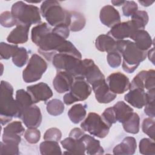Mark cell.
<instances>
[{
	"label": "cell",
	"mask_w": 155,
	"mask_h": 155,
	"mask_svg": "<svg viewBox=\"0 0 155 155\" xmlns=\"http://www.w3.org/2000/svg\"><path fill=\"white\" fill-rule=\"evenodd\" d=\"M47 64L45 60L37 54H33L22 72V78L25 82L31 83L39 81L45 72Z\"/></svg>",
	"instance_id": "8"
},
{
	"label": "cell",
	"mask_w": 155,
	"mask_h": 155,
	"mask_svg": "<svg viewBox=\"0 0 155 155\" xmlns=\"http://www.w3.org/2000/svg\"><path fill=\"white\" fill-rule=\"evenodd\" d=\"M95 46L99 51L108 53L116 50L117 41L108 34H102L96 39Z\"/></svg>",
	"instance_id": "25"
},
{
	"label": "cell",
	"mask_w": 155,
	"mask_h": 155,
	"mask_svg": "<svg viewBox=\"0 0 155 155\" xmlns=\"http://www.w3.org/2000/svg\"><path fill=\"white\" fill-rule=\"evenodd\" d=\"M80 139L84 143L86 154L90 155L104 154V150L101 147L100 142L93 136L84 134Z\"/></svg>",
	"instance_id": "26"
},
{
	"label": "cell",
	"mask_w": 155,
	"mask_h": 155,
	"mask_svg": "<svg viewBox=\"0 0 155 155\" xmlns=\"http://www.w3.org/2000/svg\"><path fill=\"white\" fill-rule=\"evenodd\" d=\"M130 38L134 41V42L139 50L144 51H147L153 44L151 36L145 30L134 31L131 35Z\"/></svg>",
	"instance_id": "20"
},
{
	"label": "cell",
	"mask_w": 155,
	"mask_h": 155,
	"mask_svg": "<svg viewBox=\"0 0 155 155\" xmlns=\"http://www.w3.org/2000/svg\"><path fill=\"white\" fill-rule=\"evenodd\" d=\"M11 13L16 21V25H25L30 27L32 24L41 23L40 9L35 5L18 1L13 4Z\"/></svg>",
	"instance_id": "5"
},
{
	"label": "cell",
	"mask_w": 155,
	"mask_h": 155,
	"mask_svg": "<svg viewBox=\"0 0 155 155\" xmlns=\"http://www.w3.org/2000/svg\"><path fill=\"white\" fill-rule=\"evenodd\" d=\"M63 100H64V104H65L67 105H71L73 103H74L75 102H77V99L72 95V94L69 92L66 93L63 97Z\"/></svg>",
	"instance_id": "49"
},
{
	"label": "cell",
	"mask_w": 155,
	"mask_h": 155,
	"mask_svg": "<svg viewBox=\"0 0 155 155\" xmlns=\"http://www.w3.org/2000/svg\"><path fill=\"white\" fill-rule=\"evenodd\" d=\"M116 49L123 58L122 69L128 73H133L147 56V51L139 50L135 43L130 40L117 41Z\"/></svg>",
	"instance_id": "2"
},
{
	"label": "cell",
	"mask_w": 155,
	"mask_h": 155,
	"mask_svg": "<svg viewBox=\"0 0 155 155\" xmlns=\"http://www.w3.org/2000/svg\"><path fill=\"white\" fill-rule=\"evenodd\" d=\"M70 90V92L78 101H83L88 97L92 89L90 84L85 78L77 77L74 78V81Z\"/></svg>",
	"instance_id": "14"
},
{
	"label": "cell",
	"mask_w": 155,
	"mask_h": 155,
	"mask_svg": "<svg viewBox=\"0 0 155 155\" xmlns=\"http://www.w3.org/2000/svg\"><path fill=\"white\" fill-rule=\"evenodd\" d=\"M139 152L145 155L155 154V143L154 140L149 138H143L139 142Z\"/></svg>",
	"instance_id": "37"
},
{
	"label": "cell",
	"mask_w": 155,
	"mask_h": 155,
	"mask_svg": "<svg viewBox=\"0 0 155 155\" xmlns=\"http://www.w3.org/2000/svg\"><path fill=\"white\" fill-rule=\"evenodd\" d=\"M155 87V71L142 70L137 74L130 83V90L140 88L150 90Z\"/></svg>",
	"instance_id": "9"
},
{
	"label": "cell",
	"mask_w": 155,
	"mask_h": 155,
	"mask_svg": "<svg viewBox=\"0 0 155 155\" xmlns=\"http://www.w3.org/2000/svg\"><path fill=\"white\" fill-rule=\"evenodd\" d=\"M117 121L124 122L133 113V109L124 101H118L113 105Z\"/></svg>",
	"instance_id": "28"
},
{
	"label": "cell",
	"mask_w": 155,
	"mask_h": 155,
	"mask_svg": "<svg viewBox=\"0 0 155 155\" xmlns=\"http://www.w3.org/2000/svg\"><path fill=\"white\" fill-rule=\"evenodd\" d=\"M125 2V1H111V3L113 5L116 6H120L121 5H123Z\"/></svg>",
	"instance_id": "52"
},
{
	"label": "cell",
	"mask_w": 155,
	"mask_h": 155,
	"mask_svg": "<svg viewBox=\"0 0 155 155\" xmlns=\"http://www.w3.org/2000/svg\"><path fill=\"white\" fill-rule=\"evenodd\" d=\"M62 147L65 149L67 152L64 154H85V147L83 142L79 139H76L71 137H67L61 141Z\"/></svg>",
	"instance_id": "23"
},
{
	"label": "cell",
	"mask_w": 155,
	"mask_h": 155,
	"mask_svg": "<svg viewBox=\"0 0 155 155\" xmlns=\"http://www.w3.org/2000/svg\"><path fill=\"white\" fill-rule=\"evenodd\" d=\"M81 127L84 131L99 138H104L110 131V127L104 121L98 114L90 112L86 119L81 124Z\"/></svg>",
	"instance_id": "7"
},
{
	"label": "cell",
	"mask_w": 155,
	"mask_h": 155,
	"mask_svg": "<svg viewBox=\"0 0 155 155\" xmlns=\"http://www.w3.org/2000/svg\"><path fill=\"white\" fill-rule=\"evenodd\" d=\"M154 48L153 47L151 49H150L148 52L147 53V56L149 58V60L154 64Z\"/></svg>",
	"instance_id": "50"
},
{
	"label": "cell",
	"mask_w": 155,
	"mask_h": 155,
	"mask_svg": "<svg viewBox=\"0 0 155 155\" xmlns=\"http://www.w3.org/2000/svg\"><path fill=\"white\" fill-rule=\"evenodd\" d=\"M124 99L133 107L140 109L145 105L146 92L140 88L132 89L125 95Z\"/></svg>",
	"instance_id": "22"
},
{
	"label": "cell",
	"mask_w": 155,
	"mask_h": 155,
	"mask_svg": "<svg viewBox=\"0 0 155 155\" xmlns=\"http://www.w3.org/2000/svg\"><path fill=\"white\" fill-rule=\"evenodd\" d=\"M143 132L148 136L150 139H154V120L151 117H147L143 119L142 124Z\"/></svg>",
	"instance_id": "41"
},
{
	"label": "cell",
	"mask_w": 155,
	"mask_h": 155,
	"mask_svg": "<svg viewBox=\"0 0 155 155\" xmlns=\"http://www.w3.org/2000/svg\"><path fill=\"white\" fill-rule=\"evenodd\" d=\"M99 19L102 24L110 28L120 22V16L119 12L110 5H105L101 9Z\"/></svg>",
	"instance_id": "17"
},
{
	"label": "cell",
	"mask_w": 155,
	"mask_h": 155,
	"mask_svg": "<svg viewBox=\"0 0 155 155\" xmlns=\"http://www.w3.org/2000/svg\"><path fill=\"white\" fill-rule=\"evenodd\" d=\"M137 10V4L133 1H125L124 4L122 5L123 14L126 17L131 16Z\"/></svg>",
	"instance_id": "46"
},
{
	"label": "cell",
	"mask_w": 155,
	"mask_h": 155,
	"mask_svg": "<svg viewBox=\"0 0 155 155\" xmlns=\"http://www.w3.org/2000/svg\"><path fill=\"white\" fill-rule=\"evenodd\" d=\"M40 153L42 155L61 154L62 151L58 142L53 140H45L39 145Z\"/></svg>",
	"instance_id": "31"
},
{
	"label": "cell",
	"mask_w": 155,
	"mask_h": 155,
	"mask_svg": "<svg viewBox=\"0 0 155 155\" xmlns=\"http://www.w3.org/2000/svg\"><path fill=\"white\" fill-rule=\"evenodd\" d=\"M74 81V77L64 71H58L53 81L54 90L59 93L69 91Z\"/></svg>",
	"instance_id": "18"
},
{
	"label": "cell",
	"mask_w": 155,
	"mask_h": 155,
	"mask_svg": "<svg viewBox=\"0 0 155 155\" xmlns=\"http://www.w3.org/2000/svg\"><path fill=\"white\" fill-rule=\"evenodd\" d=\"M87 114L85 107L81 104L73 105L68 111V116L74 124H78L85 118Z\"/></svg>",
	"instance_id": "30"
},
{
	"label": "cell",
	"mask_w": 155,
	"mask_h": 155,
	"mask_svg": "<svg viewBox=\"0 0 155 155\" xmlns=\"http://www.w3.org/2000/svg\"><path fill=\"white\" fill-rule=\"evenodd\" d=\"M53 31L65 39L69 36L70 29L68 26L65 24H61L54 27L53 28Z\"/></svg>",
	"instance_id": "47"
},
{
	"label": "cell",
	"mask_w": 155,
	"mask_h": 155,
	"mask_svg": "<svg viewBox=\"0 0 155 155\" xmlns=\"http://www.w3.org/2000/svg\"><path fill=\"white\" fill-rule=\"evenodd\" d=\"M62 137L61 130L57 128H50L44 134V140H53L59 142Z\"/></svg>",
	"instance_id": "45"
},
{
	"label": "cell",
	"mask_w": 155,
	"mask_h": 155,
	"mask_svg": "<svg viewBox=\"0 0 155 155\" xmlns=\"http://www.w3.org/2000/svg\"><path fill=\"white\" fill-rule=\"evenodd\" d=\"M20 119L28 128H37L42 122L41 110L37 105L33 104L24 111Z\"/></svg>",
	"instance_id": "15"
},
{
	"label": "cell",
	"mask_w": 155,
	"mask_h": 155,
	"mask_svg": "<svg viewBox=\"0 0 155 155\" xmlns=\"http://www.w3.org/2000/svg\"><path fill=\"white\" fill-rule=\"evenodd\" d=\"M25 131L20 121H13L8 124L4 128L2 134V142L19 143L21 136Z\"/></svg>",
	"instance_id": "12"
},
{
	"label": "cell",
	"mask_w": 155,
	"mask_h": 155,
	"mask_svg": "<svg viewBox=\"0 0 155 155\" xmlns=\"http://www.w3.org/2000/svg\"><path fill=\"white\" fill-rule=\"evenodd\" d=\"M149 17L147 12L137 10L132 16L130 20L136 30H144L148 22Z\"/></svg>",
	"instance_id": "33"
},
{
	"label": "cell",
	"mask_w": 155,
	"mask_h": 155,
	"mask_svg": "<svg viewBox=\"0 0 155 155\" xmlns=\"http://www.w3.org/2000/svg\"><path fill=\"white\" fill-rule=\"evenodd\" d=\"M40 12L48 25L51 27H54L61 24L69 25L70 12L64 9L56 1L47 0L42 2Z\"/></svg>",
	"instance_id": "4"
},
{
	"label": "cell",
	"mask_w": 155,
	"mask_h": 155,
	"mask_svg": "<svg viewBox=\"0 0 155 155\" xmlns=\"http://www.w3.org/2000/svg\"><path fill=\"white\" fill-rule=\"evenodd\" d=\"M122 55L116 49L114 51L108 53L107 59L108 65L113 68L119 67L122 62Z\"/></svg>",
	"instance_id": "40"
},
{
	"label": "cell",
	"mask_w": 155,
	"mask_h": 155,
	"mask_svg": "<svg viewBox=\"0 0 155 155\" xmlns=\"http://www.w3.org/2000/svg\"><path fill=\"white\" fill-rule=\"evenodd\" d=\"M136 30L131 21L120 22L112 27L107 34L116 41L124 40L130 37L131 35Z\"/></svg>",
	"instance_id": "16"
},
{
	"label": "cell",
	"mask_w": 155,
	"mask_h": 155,
	"mask_svg": "<svg viewBox=\"0 0 155 155\" xmlns=\"http://www.w3.org/2000/svg\"><path fill=\"white\" fill-rule=\"evenodd\" d=\"M137 148L135 138L126 137L113 149V154L116 155H131L134 154Z\"/></svg>",
	"instance_id": "24"
},
{
	"label": "cell",
	"mask_w": 155,
	"mask_h": 155,
	"mask_svg": "<svg viewBox=\"0 0 155 155\" xmlns=\"http://www.w3.org/2000/svg\"><path fill=\"white\" fill-rule=\"evenodd\" d=\"M154 88L147 90L146 92V103L144 105V112L150 117L154 118Z\"/></svg>",
	"instance_id": "34"
},
{
	"label": "cell",
	"mask_w": 155,
	"mask_h": 155,
	"mask_svg": "<svg viewBox=\"0 0 155 155\" xmlns=\"http://www.w3.org/2000/svg\"><path fill=\"white\" fill-rule=\"evenodd\" d=\"M19 143L13 142H1L0 154H13L17 155L19 154Z\"/></svg>",
	"instance_id": "38"
},
{
	"label": "cell",
	"mask_w": 155,
	"mask_h": 155,
	"mask_svg": "<svg viewBox=\"0 0 155 155\" xmlns=\"http://www.w3.org/2000/svg\"><path fill=\"white\" fill-rule=\"evenodd\" d=\"M52 63L58 71H66L71 74L74 78H83L84 66L83 61L80 58L71 54L58 53L53 58Z\"/></svg>",
	"instance_id": "6"
},
{
	"label": "cell",
	"mask_w": 155,
	"mask_h": 155,
	"mask_svg": "<svg viewBox=\"0 0 155 155\" xmlns=\"http://www.w3.org/2000/svg\"><path fill=\"white\" fill-rule=\"evenodd\" d=\"M13 88L7 81H1L0 87V117L2 125L18 117V107L13 97Z\"/></svg>",
	"instance_id": "3"
},
{
	"label": "cell",
	"mask_w": 155,
	"mask_h": 155,
	"mask_svg": "<svg viewBox=\"0 0 155 155\" xmlns=\"http://www.w3.org/2000/svg\"><path fill=\"white\" fill-rule=\"evenodd\" d=\"M27 91L31 97L34 104L41 101L45 102L53 96V91L50 87L44 82L30 85L27 87Z\"/></svg>",
	"instance_id": "13"
},
{
	"label": "cell",
	"mask_w": 155,
	"mask_h": 155,
	"mask_svg": "<svg viewBox=\"0 0 155 155\" xmlns=\"http://www.w3.org/2000/svg\"><path fill=\"white\" fill-rule=\"evenodd\" d=\"M82 61L84 65L83 78L90 84L91 85L94 82L105 78V76L92 59H85Z\"/></svg>",
	"instance_id": "19"
},
{
	"label": "cell",
	"mask_w": 155,
	"mask_h": 155,
	"mask_svg": "<svg viewBox=\"0 0 155 155\" xmlns=\"http://www.w3.org/2000/svg\"><path fill=\"white\" fill-rule=\"evenodd\" d=\"M31 39L38 47V52L49 61L53 59L61 45L66 40L54 32L51 26L46 22H41L33 27Z\"/></svg>",
	"instance_id": "1"
},
{
	"label": "cell",
	"mask_w": 155,
	"mask_h": 155,
	"mask_svg": "<svg viewBox=\"0 0 155 155\" xmlns=\"http://www.w3.org/2000/svg\"><path fill=\"white\" fill-rule=\"evenodd\" d=\"M13 63L18 67H23L27 62L28 54L24 47H18L12 56Z\"/></svg>",
	"instance_id": "35"
},
{
	"label": "cell",
	"mask_w": 155,
	"mask_h": 155,
	"mask_svg": "<svg viewBox=\"0 0 155 155\" xmlns=\"http://www.w3.org/2000/svg\"><path fill=\"white\" fill-rule=\"evenodd\" d=\"M15 100L18 107V118H21L24 111L34 104L30 94L23 89H19L16 91Z\"/></svg>",
	"instance_id": "27"
},
{
	"label": "cell",
	"mask_w": 155,
	"mask_h": 155,
	"mask_svg": "<svg viewBox=\"0 0 155 155\" xmlns=\"http://www.w3.org/2000/svg\"><path fill=\"white\" fill-rule=\"evenodd\" d=\"M30 26L25 25H17L9 33L7 41L15 45L24 44L28 41Z\"/></svg>",
	"instance_id": "21"
},
{
	"label": "cell",
	"mask_w": 155,
	"mask_h": 155,
	"mask_svg": "<svg viewBox=\"0 0 155 155\" xmlns=\"http://www.w3.org/2000/svg\"><path fill=\"white\" fill-rule=\"evenodd\" d=\"M18 46L16 45L8 44L1 42L0 44V56L1 59H8L12 57Z\"/></svg>",
	"instance_id": "39"
},
{
	"label": "cell",
	"mask_w": 155,
	"mask_h": 155,
	"mask_svg": "<svg viewBox=\"0 0 155 155\" xmlns=\"http://www.w3.org/2000/svg\"><path fill=\"white\" fill-rule=\"evenodd\" d=\"M91 85L96 99L99 103H110L114 100L117 96L116 94L110 90L105 78L94 82Z\"/></svg>",
	"instance_id": "11"
},
{
	"label": "cell",
	"mask_w": 155,
	"mask_h": 155,
	"mask_svg": "<svg viewBox=\"0 0 155 155\" xmlns=\"http://www.w3.org/2000/svg\"><path fill=\"white\" fill-rule=\"evenodd\" d=\"M110 90L115 94H122L130 90V82L128 78L120 72L110 74L106 80Z\"/></svg>",
	"instance_id": "10"
},
{
	"label": "cell",
	"mask_w": 155,
	"mask_h": 155,
	"mask_svg": "<svg viewBox=\"0 0 155 155\" xmlns=\"http://www.w3.org/2000/svg\"><path fill=\"white\" fill-rule=\"evenodd\" d=\"M70 23L69 29L70 30L76 32L82 30L86 24L85 18L81 13L75 11L70 12Z\"/></svg>",
	"instance_id": "29"
},
{
	"label": "cell",
	"mask_w": 155,
	"mask_h": 155,
	"mask_svg": "<svg viewBox=\"0 0 155 155\" xmlns=\"http://www.w3.org/2000/svg\"><path fill=\"white\" fill-rule=\"evenodd\" d=\"M24 136L28 143L35 144L40 140L41 132L37 128H28L25 131Z\"/></svg>",
	"instance_id": "42"
},
{
	"label": "cell",
	"mask_w": 155,
	"mask_h": 155,
	"mask_svg": "<svg viewBox=\"0 0 155 155\" xmlns=\"http://www.w3.org/2000/svg\"><path fill=\"white\" fill-rule=\"evenodd\" d=\"M84 134V131L82 129L79 128H74L70 131L69 136L76 139H79Z\"/></svg>",
	"instance_id": "48"
},
{
	"label": "cell",
	"mask_w": 155,
	"mask_h": 155,
	"mask_svg": "<svg viewBox=\"0 0 155 155\" xmlns=\"http://www.w3.org/2000/svg\"><path fill=\"white\" fill-rule=\"evenodd\" d=\"M138 2L143 7H148L154 3V1H139Z\"/></svg>",
	"instance_id": "51"
},
{
	"label": "cell",
	"mask_w": 155,
	"mask_h": 155,
	"mask_svg": "<svg viewBox=\"0 0 155 155\" xmlns=\"http://www.w3.org/2000/svg\"><path fill=\"white\" fill-rule=\"evenodd\" d=\"M124 130L131 134H137L139 131L140 118L139 115L133 112L132 114L122 123Z\"/></svg>",
	"instance_id": "32"
},
{
	"label": "cell",
	"mask_w": 155,
	"mask_h": 155,
	"mask_svg": "<svg viewBox=\"0 0 155 155\" xmlns=\"http://www.w3.org/2000/svg\"><path fill=\"white\" fill-rule=\"evenodd\" d=\"M101 117L104 121L110 127H111L113 124H115L117 122L115 112L113 107L106 108L102 113Z\"/></svg>",
	"instance_id": "44"
},
{
	"label": "cell",
	"mask_w": 155,
	"mask_h": 155,
	"mask_svg": "<svg viewBox=\"0 0 155 155\" xmlns=\"http://www.w3.org/2000/svg\"><path fill=\"white\" fill-rule=\"evenodd\" d=\"M1 25L4 27L9 28L14 25L16 26V21L12 15V13L8 11L2 12L0 16Z\"/></svg>",
	"instance_id": "43"
},
{
	"label": "cell",
	"mask_w": 155,
	"mask_h": 155,
	"mask_svg": "<svg viewBox=\"0 0 155 155\" xmlns=\"http://www.w3.org/2000/svg\"><path fill=\"white\" fill-rule=\"evenodd\" d=\"M64 103L58 99H51L47 103V111L49 114L53 116L61 114L64 111Z\"/></svg>",
	"instance_id": "36"
}]
</instances>
